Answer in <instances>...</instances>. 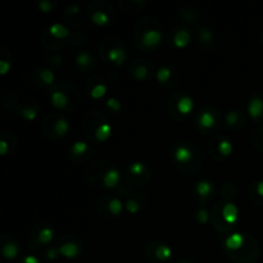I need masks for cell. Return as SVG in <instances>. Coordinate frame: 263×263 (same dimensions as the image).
Segmentation results:
<instances>
[{"label":"cell","instance_id":"obj_1","mask_svg":"<svg viewBox=\"0 0 263 263\" xmlns=\"http://www.w3.org/2000/svg\"><path fill=\"white\" fill-rule=\"evenodd\" d=\"M171 159L175 167L185 175H193L203 164L202 151L197 144L189 140H179L172 145Z\"/></svg>","mask_w":263,"mask_h":263},{"label":"cell","instance_id":"obj_2","mask_svg":"<svg viewBox=\"0 0 263 263\" xmlns=\"http://www.w3.org/2000/svg\"><path fill=\"white\" fill-rule=\"evenodd\" d=\"M163 40V30L156 18H141L134 30V41L140 50L153 51Z\"/></svg>","mask_w":263,"mask_h":263},{"label":"cell","instance_id":"obj_3","mask_svg":"<svg viewBox=\"0 0 263 263\" xmlns=\"http://www.w3.org/2000/svg\"><path fill=\"white\" fill-rule=\"evenodd\" d=\"M239 218V208L234 202L221 199L211 211V222L218 233H229Z\"/></svg>","mask_w":263,"mask_h":263},{"label":"cell","instance_id":"obj_4","mask_svg":"<svg viewBox=\"0 0 263 263\" xmlns=\"http://www.w3.org/2000/svg\"><path fill=\"white\" fill-rule=\"evenodd\" d=\"M82 128H84L85 136L92 144L105 143L110 138L113 131L109 120L99 112L87 113L84 118Z\"/></svg>","mask_w":263,"mask_h":263},{"label":"cell","instance_id":"obj_5","mask_svg":"<svg viewBox=\"0 0 263 263\" xmlns=\"http://www.w3.org/2000/svg\"><path fill=\"white\" fill-rule=\"evenodd\" d=\"M50 103L54 108L61 110L76 109L81 103V94L74 85L55 84L50 92Z\"/></svg>","mask_w":263,"mask_h":263},{"label":"cell","instance_id":"obj_6","mask_svg":"<svg viewBox=\"0 0 263 263\" xmlns=\"http://www.w3.org/2000/svg\"><path fill=\"white\" fill-rule=\"evenodd\" d=\"M195 108V102L192 95L185 91H176L167 100V110L170 116L177 122L186 120Z\"/></svg>","mask_w":263,"mask_h":263},{"label":"cell","instance_id":"obj_7","mask_svg":"<svg viewBox=\"0 0 263 263\" xmlns=\"http://www.w3.org/2000/svg\"><path fill=\"white\" fill-rule=\"evenodd\" d=\"M41 130L46 138L57 140V139L66 138L71 130V125L69 121L61 113H50L41 123Z\"/></svg>","mask_w":263,"mask_h":263},{"label":"cell","instance_id":"obj_8","mask_svg":"<svg viewBox=\"0 0 263 263\" xmlns=\"http://www.w3.org/2000/svg\"><path fill=\"white\" fill-rule=\"evenodd\" d=\"M194 126L200 134H213L220 127V110L212 105L203 107L195 115Z\"/></svg>","mask_w":263,"mask_h":263},{"label":"cell","instance_id":"obj_9","mask_svg":"<svg viewBox=\"0 0 263 263\" xmlns=\"http://www.w3.org/2000/svg\"><path fill=\"white\" fill-rule=\"evenodd\" d=\"M152 176V171L144 162L136 161L128 166L127 171H126L125 184L126 186L130 189H139V187L145 186L146 182L149 181Z\"/></svg>","mask_w":263,"mask_h":263},{"label":"cell","instance_id":"obj_10","mask_svg":"<svg viewBox=\"0 0 263 263\" xmlns=\"http://www.w3.org/2000/svg\"><path fill=\"white\" fill-rule=\"evenodd\" d=\"M259 254H261V248H259L258 241L256 240L254 236L248 234V238L243 247L239 248L238 251L228 253L226 257L235 263H254L259 258Z\"/></svg>","mask_w":263,"mask_h":263},{"label":"cell","instance_id":"obj_11","mask_svg":"<svg viewBox=\"0 0 263 263\" xmlns=\"http://www.w3.org/2000/svg\"><path fill=\"white\" fill-rule=\"evenodd\" d=\"M100 54L105 61L109 62L112 66L120 67L126 61V49L118 40L112 37H107L99 45Z\"/></svg>","mask_w":263,"mask_h":263},{"label":"cell","instance_id":"obj_12","mask_svg":"<svg viewBox=\"0 0 263 263\" xmlns=\"http://www.w3.org/2000/svg\"><path fill=\"white\" fill-rule=\"evenodd\" d=\"M144 254L149 263H168L174 257V251L168 244L154 240L146 244Z\"/></svg>","mask_w":263,"mask_h":263},{"label":"cell","instance_id":"obj_13","mask_svg":"<svg viewBox=\"0 0 263 263\" xmlns=\"http://www.w3.org/2000/svg\"><path fill=\"white\" fill-rule=\"evenodd\" d=\"M125 204L122 200L115 195L105 194L97 200V211L105 218H117L122 215Z\"/></svg>","mask_w":263,"mask_h":263},{"label":"cell","instance_id":"obj_14","mask_svg":"<svg viewBox=\"0 0 263 263\" xmlns=\"http://www.w3.org/2000/svg\"><path fill=\"white\" fill-rule=\"evenodd\" d=\"M233 143L230 141V139L223 135H215L208 143V154L215 161L221 162L229 158L233 154Z\"/></svg>","mask_w":263,"mask_h":263},{"label":"cell","instance_id":"obj_15","mask_svg":"<svg viewBox=\"0 0 263 263\" xmlns=\"http://www.w3.org/2000/svg\"><path fill=\"white\" fill-rule=\"evenodd\" d=\"M87 13L89 18L94 25L105 26L112 21L115 15L113 8L107 2H91L87 5Z\"/></svg>","mask_w":263,"mask_h":263},{"label":"cell","instance_id":"obj_16","mask_svg":"<svg viewBox=\"0 0 263 263\" xmlns=\"http://www.w3.org/2000/svg\"><path fill=\"white\" fill-rule=\"evenodd\" d=\"M57 248L64 258L74 259L82 253V241L77 236L64 235L59 239Z\"/></svg>","mask_w":263,"mask_h":263},{"label":"cell","instance_id":"obj_17","mask_svg":"<svg viewBox=\"0 0 263 263\" xmlns=\"http://www.w3.org/2000/svg\"><path fill=\"white\" fill-rule=\"evenodd\" d=\"M154 72V66L149 59H135L128 66V73L136 81H146Z\"/></svg>","mask_w":263,"mask_h":263},{"label":"cell","instance_id":"obj_18","mask_svg":"<svg viewBox=\"0 0 263 263\" xmlns=\"http://www.w3.org/2000/svg\"><path fill=\"white\" fill-rule=\"evenodd\" d=\"M54 239V230L48 223H36L31 230L32 248L41 246H49Z\"/></svg>","mask_w":263,"mask_h":263},{"label":"cell","instance_id":"obj_19","mask_svg":"<svg viewBox=\"0 0 263 263\" xmlns=\"http://www.w3.org/2000/svg\"><path fill=\"white\" fill-rule=\"evenodd\" d=\"M122 184L123 179L120 168L115 163L109 162L104 174H103L102 179H100V187H104V189H118Z\"/></svg>","mask_w":263,"mask_h":263},{"label":"cell","instance_id":"obj_20","mask_svg":"<svg viewBox=\"0 0 263 263\" xmlns=\"http://www.w3.org/2000/svg\"><path fill=\"white\" fill-rule=\"evenodd\" d=\"M92 151L91 146L86 143V141H82V140H77L69 146L68 149V157L72 162L77 164H81L84 162L89 161L91 158Z\"/></svg>","mask_w":263,"mask_h":263},{"label":"cell","instance_id":"obj_21","mask_svg":"<svg viewBox=\"0 0 263 263\" xmlns=\"http://www.w3.org/2000/svg\"><path fill=\"white\" fill-rule=\"evenodd\" d=\"M156 80L158 81L159 85L170 89V87H174L179 84L180 73L174 66L166 64V66H162L156 72Z\"/></svg>","mask_w":263,"mask_h":263},{"label":"cell","instance_id":"obj_22","mask_svg":"<svg viewBox=\"0 0 263 263\" xmlns=\"http://www.w3.org/2000/svg\"><path fill=\"white\" fill-rule=\"evenodd\" d=\"M14 112L26 121H33L40 112V107L33 100H14Z\"/></svg>","mask_w":263,"mask_h":263},{"label":"cell","instance_id":"obj_23","mask_svg":"<svg viewBox=\"0 0 263 263\" xmlns=\"http://www.w3.org/2000/svg\"><path fill=\"white\" fill-rule=\"evenodd\" d=\"M216 193V186L210 180H200L194 185V197L199 205H204L210 202Z\"/></svg>","mask_w":263,"mask_h":263},{"label":"cell","instance_id":"obj_24","mask_svg":"<svg viewBox=\"0 0 263 263\" xmlns=\"http://www.w3.org/2000/svg\"><path fill=\"white\" fill-rule=\"evenodd\" d=\"M247 113L257 123H263V91H257L249 98Z\"/></svg>","mask_w":263,"mask_h":263},{"label":"cell","instance_id":"obj_25","mask_svg":"<svg viewBox=\"0 0 263 263\" xmlns=\"http://www.w3.org/2000/svg\"><path fill=\"white\" fill-rule=\"evenodd\" d=\"M168 41L172 46L177 49H184L192 41V33L184 26H176L171 30L168 36Z\"/></svg>","mask_w":263,"mask_h":263},{"label":"cell","instance_id":"obj_26","mask_svg":"<svg viewBox=\"0 0 263 263\" xmlns=\"http://www.w3.org/2000/svg\"><path fill=\"white\" fill-rule=\"evenodd\" d=\"M86 91L92 99H102L108 91L104 80L100 76H91L86 82Z\"/></svg>","mask_w":263,"mask_h":263},{"label":"cell","instance_id":"obj_27","mask_svg":"<svg viewBox=\"0 0 263 263\" xmlns=\"http://www.w3.org/2000/svg\"><path fill=\"white\" fill-rule=\"evenodd\" d=\"M223 123H225L226 128H229V130H240L247 123V115L243 110L231 109L226 113L225 118H223Z\"/></svg>","mask_w":263,"mask_h":263},{"label":"cell","instance_id":"obj_28","mask_svg":"<svg viewBox=\"0 0 263 263\" xmlns=\"http://www.w3.org/2000/svg\"><path fill=\"white\" fill-rule=\"evenodd\" d=\"M247 238H248V234L247 233H240V231H236V233L230 234V235L226 236L222 241V247L225 253H231V252L238 251L239 248L243 247V244L246 243Z\"/></svg>","mask_w":263,"mask_h":263},{"label":"cell","instance_id":"obj_29","mask_svg":"<svg viewBox=\"0 0 263 263\" xmlns=\"http://www.w3.org/2000/svg\"><path fill=\"white\" fill-rule=\"evenodd\" d=\"M197 37L198 44L203 50H212L216 45L215 33L207 26H197Z\"/></svg>","mask_w":263,"mask_h":263},{"label":"cell","instance_id":"obj_30","mask_svg":"<svg viewBox=\"0 0 263 263\" xmlns=\"http://www.w3.org/2000/svg\"><path fill=\"white\" fill-rule=\"evenodd\" d=\"M146 204V198L144 197V194L141 193H128L126 195V202H125V208L128 213L131 215H136L141 211V208L145 207Z\"/></svg>","mask_w":263,"mask_h":263},{"label":"cell","instance_id":"obj_31","mask_svg":"<svg viewBox=\"0 0 263 263\" xmlns=\"http://www.w3.org/2000/svg\"><path fill=\"white\" fill-rule=\"evenodd\" d=\"M2 253L7 261H13L17 258L21 253V248L15 240L12 238H8L5 234L2 235Z\"/></svg>","mask_w":263,"mask_h":263},{"label":"cell","instance_id":"obj_32","mask_svg":"<svg viewBox=\"0 0 263 263\" xmlns=\"http://www.w3.org/2000/svg\"><path fill=\"white\" fill-rule=\"evenodd\" d=\"M74 63H76L77 68H79L82 73H89V72H91L92 69L97 67L95 58L86 50L77 54L76 59H74Z\"/></svg>","mask_w":263,"mask_h":263},{"label":"cell","instance_id":"obj_33","mask_svg":"<svg viewBox=\"0 0 263 263\" xmlns=\"http://www.w3.org/2000/svg\"><path fill=\"white\" fill-rule=\"evenodd\" d=\"M33 81L43 87L54 86L55 85V76L54 72L49 68H37L33 72Z\"/></svg>","mask_w":263,"mask_h":263},{"label":"cell","instance_id":"obj_34","mask_svg":"<svg viewBox=\"0 0 263 263\" xmlns=\"http://www.w3.org/2000/svg\"><path fill=\"white\" fill-rule=\"evenodd\" d=\"M64 18L67 20V22L71 26H73L74 28H77L79 26L82 25V12L81 8L76 4H71L66 8L64 10Z\"/></svg>","mask_w":263,"mask_h":263},{"label":"cell","instance_id":"obj_35","mask_svg":"<svg viewBox=\"0 0 263 263\" xmlns=\"http://www.w3.org/2000/svg\"><path fill=\"white\" fill-rule=\"evenodd\" d=\"M17 138L12 133H7V131L3 133L2 140H0V154L4 157L7 154L13 153V151L17 146Z\"/></svg>","mask_w":263,"mask_h":263},{"label":"cell","instance_id":"obj_36","mask_svg":"<svg viewBox=\"0 0 263 263\" xmlns=\"http://www.w3.org/2000/svg\"><path fill=\"white\" fill-rule=\"evenodd\" d=\"M41 44H43V45L45 46L48 50L57 51V50H59V49L64 48L66 45H68L69 40L63 41V40H58V39H54L53 36L48 32V30H46L45 32L41 35Z\"/></svg>","mask_w":263,"mask_h":263},{"label":"cell","instance_id":"obj_37","mask_svg":"<svg viewBox=\"0 0 263 263\" xmlns=\"http://www.w3.org/2000/svg\"><path fill=\"white\" fill-rule=\"evenodd\" d=\"M248 197L254 204L263 207V180L254 181L249 185Z\"/></svg>","mask_w":263,"mask_h":263},{"label":"cell","instance_id":"obj_38","mask_svg":"<svg viewBox=\"0 0 263 263\" xmlns=\"http://www.w3.org/2000/svg\"><path fill=\"white\" fill-rule=\"evenodd\" d=\"M179 15L181 20H184L187 23H195L200 17L199 10L194 4L182 5L179 10Z\"/></svg>","mask_w":263,"mask_h":263},{"label":"cell","instance_id":"obj_39","mask_svg":"<svg viewBox=\"0 0 263 263\" xmlns=\"http://www.w3.org/2000/svg\"><path fill=\"white\" fill-rule=\"evenodd\" d=\"M48 32L50 33L54 39H58V40L63 41L69 40V37L72 36L71 31H69L66 26L62 25V23H53V25L48 28Z\"/></svg>","mask_w":263,"mask_h":263},{"label":"cell","instance_id":"obj_40","mask_svg":"<svg viewBox=\"0 0 263 263\" xmlns=\"http://www.w3.org/2000/svg\"><path fill=\"white\" fill-rule=\"evenodd\" d=\"M146 5L145 0H120L118 7L125 13H136Z\"/></svg>","mask_w":263,"mask_h":263},{"label":"cell","instance_id":"obj_41","mask_svg":"<svg viewBox=\"0 0 263 263\" xmlns=\"http://www.w3.org/2000/svg\"><path fill=\"white\" fill-rule=\"evenodd\" d=\"M0 54H2V58H0V74H7L9 72L10 67H12V55H10V51L7 48L0 49Z\"/></svg>","mask_w":263,"mask_h":263},{"label":"cell","instance_id":"obj_42","mask_svg":"<svg viewBox=\"0 0 263 263\" xmlns=\"http://www.w3.org/2000/svg\"><path fill=\"white\" fill-rule=\"evenodd\" d=\"M238 194V187L235 186V184L228 181L225 184H222L221 186V195H222V199L229 200V202H233L234 198Z\"/></svg>","mask_w":263,"mask_h":263},{"label":"cell","instance_id":"obj_43","mask_svg":"<svg viewBox=\"0 0 263 263\" xmlns=\"http://www.w3.org/2000/svg\"><path fill=\"white\" fill-rule=\"evenodd\" d=\"M252 144L257 151L263 153V126H259L252 133Z\"/></svg>","mask_w":263,"mask_h":263},{"label":"cell","instance_id":"obj_44","mask_svg":"<svg viewBox=\"0 0 263 263\" xmlns=\"http://www.w3.org/2000/svg\"><path fill=\"white\" fill-rule=\"evenodd\" d=\"M194 220L197 221L199 225H205L208 221L211 220V212H208L207 208L198 207L194 211Z\"/></svg>","mask_w":263,"mask_h":263},{"label":"cell","instance_id":"obj_45","mask_svg":"<svg viewBox=\"0 0 263 263\" xmlns=\"http://www.w3.org/2000/svg\"><path fill=\"white\" fill-rule=\"evenodd\" d=\"M105 108H107L108 110H110V112L118 113L122 109V104H121V102L117 98H109V99H107V102H105Z\"/></svg>","mask_w":263,"mask_h":263},{"label":"cell","instance_id":"obj_46","mask_svg":"<svg viewBox=\"0 0 263 263\" xmlns=\"http://www.w3.org/2000/svg\"><path fill=\"white\" fill-rule=\"evenodd\" d=\"M86 43V35L82 32H74L69 37V45L72 46H81Z\"/></svg>","mask_w":263,"mask_h":263},{"label":"cell","instance_id":"obj_47","mask_svg":"<svg viewBox=\"0 0 263 263\" xmlns=\"http://www.w3.org/2000/svg\"><path fill=\"white\" fill-rule=\"evenodd\" d=\"M37 7L41 13H50L53 10L54 4L51 2H49V0H41V2L37 3Z\"/></svg>","mask_w":263,"mask_h":263},{"label":"cell","instance_id":"obj_48","mask_svg":"<svg viewBox=\"0 0 263 263\" xmlns=\"http://www.w3.org/2000/svg\"><path fill=\"white\" fill-rule=\"evenodd\" d=\"M59 251L57 247H49L48 249L45 251V257L49 259V261H55L57 258L59 257Z\"/></svg>","mask_w":263,"mask_h":263},{"label":"cell","instance_id":"obj_49","mask_svg":"<svg viewBox=\"0 0 263 263\" xmlns=\"http://www.w3.org/2000/svg\"><path fill=\"white\" fill-rule=\"evenodd\" d=\"M63 61L64 58L62 55H59V54H51L50 57L48 58V63L51 64V66H62L63 64Z\"/></svg>","mask_w":263,"mask_h":263},{"label":"cell","instance_id":"obj_50","mask_svg":"<svg viewBox=\"0 0 263 263\" xmlns=\"http://www.w3.org/2000/svg\"><path fill=\"white\" fill-rule=\"evenodd\" d=\"M18 263H41L40 259L37 258V257L35 256H31V254H28V256L23 257L22 259H21Z\"/></svg>","mask_w":263,"mask_h":263},{"label":"cell","instance_id":"obj_51","mask_svg":"<svg viewBox=\"0 0 263 263\" xmlns=\"http://www.w3.org/2000/svg\"><path fill=\"white\" fill-rule=\"evenodd\" d=\"M177 263H192V262L187 261V259H181V261H179Z\"/></svg>","mask_w":263,"mask_h":263},{"label":"cell","instance_id":"obj_52","mask_svg":"<svg viewBox=\"0 0 263 263\" xmlns=\"http://www.w3.org/2000/svg\"><path fill=\"white\" fill-rule=\"evenodd\" d=\"M259 40H261V44L263 45V32H262V35H261V39H259Z\"/></svg>","mask_w":263,"mask_h":263}]
</instances>
